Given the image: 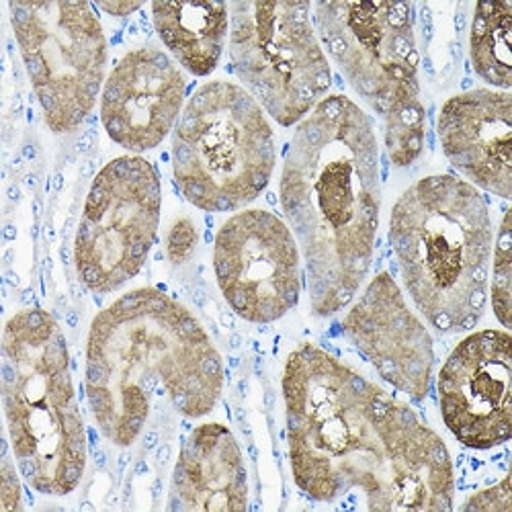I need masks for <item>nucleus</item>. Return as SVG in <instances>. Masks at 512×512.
Wrapping results in <instances>:
<instances>
[{"mask_svg": "<svg viewBox=\"0 0 512 512\" xmlns=\"http://www.w3.org/2000/svg\"><path fill=\"white\" fill-rule=\"evenodd\" d=\"M185 95V72L168 54L150 46L127 52L101 91L105 132L127 152H148L173 132Z\"/></svg>", "mask_w": 512, "mask_h": 512, "instance_id": "obj_14", "label": "nucleus"}, {"mask_svg": "<svg viewBox=\"0 0 512 512\" xmlns=\"http://www.w3.org/2000/svg\"><path fill=\"white\" fill-rule=\"evenodd\" d=\"M3 404L21 478L44 496L74 492L87 469L89 441L66 336L46 310H21L5 324Z\"/></svg>", "mask_w": 512, "mask_h": 512, "instance_id": "obj_5", "label": "nucleus"}, {"mask_svg": "<svg viewBox=\"0 0 512 512\" xmlns=\"http://www.w3.org/2000/svg\"><path fill=\"white\" fill-rule=\"evenodd\" d=\"M17 463L9 459L5 453L3 457V472H0V496H3V510H21L23 508V496H21V482L17 476Z\"/></svg>", "mask_w": 512, "mask_h": 512, "instance_id": "obj_22", "label": "nucleus"}, {"mask_svg": "<svg viewBox=\"0 0 512 512\" xmlns=\"http://www.w3.org/2000/svg\"><path fill=\"white\" fill-rule=\"evenodd\" d=\"M492 308L498 322L508 330L512 314V232L510 211L504 213L496 234L492 259Z\"/></svg>", "mask_w": 512, "mask_h": 512, "instance_id": "obj_19", "label": "nucleus"}, {"mask_svg": "<svg viewBox=\"0 0 512 512\" xmlns=\"http://www.w3.org/2000/svg\"><path fill=\"white\" fill-rule=\"evenodd\" d=\"M314 27L357 97L383 121L392 164L410 166L424 148L414 7L408 3H316Z\"/></svg>", "mask_w": 512, "mask_h": 512, "instance_id": "obj_6", "label": "nucleus"}, {"mask_svg": "<svg viewBox=\"0 0 512 512\" xmlns=\"http://www.w3.org/2000/svg\"><path fill=\"white\" fill-rule=\"evenodd\" d=\"M469 58L476 74L496 89L512 84V3H478L469 31Z\"/></svg>", "mask_w": 512, "mask_h": 512, "instance_id": "obj_18", "label": "nucleus"}, {"mask_svg": "<svg viewBox=\"0 0 512 512\" xmlns=\"http://www.w3.org/2000/svg\"><path fill=\"white\" fill-rule=\"evenodd\" d=\"M340 328L392 388L414 400L429 396L435 369L433 336L390 273L381 271L367 283Z\"/></svg>", "mask_w": 512, "mask_h": 512, "instance_id": "obj_13", "label": "nucleus"}, {"mask_svg": "<svg viewBox=\"0 0 512 512\" xmlns=\"http://www.w3.org/2000/svg\"><path fill=\"white\" fill-rule=\"evenodd\" d=\"M308 3H232L230 62L242 89L279 125L308 117L332 87V70Z\"/></svg>", "mask_w": 512, "mask_h": 512, "instance_id": "obj_8", "label": "nucleus"}, {"mask_svg": "<svg viewBox=\"0 0 512 512\" xmlns=\"http://www.w3.org/2000/svg\"><path fill=\"white\" fill-rule=\"evenodd\" d=\"M84 390L99 433L134 445L152 416L203 418L218 406L224 363L201 322L154 287L127 291L89 330Z\"/></svg>", "mask_w": 512, "mask_h": 512, "instance_id": "obj_3", "label": "nucleus"}, {"mask_svg": "<svg viewBox=\"0 0 512 512\" xmlns=\"http://www.w3.org/2000/svg\"><path fill=\"white\" fill-rule=\"evenodd\" d=\"M275 162L265 109L240 84H201L173 134V175L183 197L209 213L238 211L269 187Z\"/></svg>", "mask_w": 512, "mask_h": 512, "instance_id": "obj_7", "label": "nucleus"}, {"mask_svg": "<svg viewBox=\"0 0 512 512\" xmlns=\"http://www.w3.org/2000/svg\"><path fill=\"white\" fill-rule=\"evenodd\" d=\"M289 463L308 498L363 510H451L445 441L404 402L302 343L283 367Z\"/></svg>", "mask_w": 512, "mask_h": 512, "instance_id": "obj_1", "label": "nucleus"}, {"mask_svg": "<svg viewBox=\"0 0 512 512\" xmlns=\"http://www.w3.org/2000/svg\"><path fill=\"white\" fill-rule=\"evenodd\" d=\"M449 433L467 449L490 451L512 435V338L480 330L451 351L437 379Z\"/></svg>", "mask_w": 512, "mask_h": 512, "instance_id": "obj_12", "label": "nucleus"}, {"mask_svg": "<svg viewBox=\"0 0 512 512\" xmlns=\"http://www.w3.org/2000/svg\"><path fill=\"white\" fill-rule=\"evenodd\" d=\"M279 199L300 246L312 314L343 312L371 269L381 209L379 144L355 101L328 95L295 125Z\"/></svg>", "mask_w": 512, "mask_h": 512, "instance_id": "obj_2", "label": "nucleus"}, {"mask_svg": "<svg viewBox=\"0 0 512 512\" xmlns=\"http://www.w3.org/2000/svg\"><path fill=\"white\" fill-rule=\"evenodd\" d=\"M463 510H488V512H510V478L506 476L500 484L486 488L474 496H469V500L461 506Z\"/></svg>", "mask_w": 512, "mask_h": 512, "instance_id": "obj_21", "label": "nucleus"}, {"mask_svg": "<svg viewBox=\"0 0 512 512\" xmlns=\"http://www.w3.org/2000/svg\"><path fill=\"white\" fill-rule=\"evenodd\" d=\"M97 7L111 17H127L136 13L142 7V3H99Z\"/></svg>", "mask_w": 512, "mask_h": 512, "instance_id": "obj_23", "label": "nucleus"}, {"mask_svg": "<svg viewBox=\"0 0 512 512\" xmlns=\"http://www.w3.org/2000/svg\"><path fill=\"white\" fill-rule=\"evenodd\" d=\"M152 19L158 37L173 60L193 76L218 68L230 31V5L185 0L154 3Z\"/></svg>", "mask_w": 512, "mask_h": 512, "instance_id": "obj_17", "label": "nucleus"}, {"mask_svg": "<svg viewBox=\"0 0 512 512\" xmlns=\"http://www.w3.org/2000/svg\"><path fill=\"white\" fill-rule=\"evenodd\" d=\"M162 189L152 162L119 156L105 164L84 201L74 240L80 283L113 293L146 265L160 226Z\"/></svg>", "mask_w": 512, "mask_h": 512, "instance_id": "obj_10", "label": "nucleus"}, {"mask_svg": "<svg viewBox=\"0 0 512 512\" xmlns=\"http://www.w3.org/2000/svg\"><path fill=\"white\" fill-rule=\"evenodd\" d=\"M11 25L33 93L54 134L84 123L103 91L107 37L89 3L11 0Z\"/></svg>", "mask_w": 512, "mask_h": 512, "instance_id": "obj_9", "label": "nucleus"}, {"mask_svg": "<svg viewBox=\"0 0 512 512\" xmlns=\"http://www.w3.org/2000/svg\"><path fill=\"white\" fill-rule=\"evenodd\" d=\"M168 508L177 512L248 508L246 465L228 426L207 422L185 439L170 482Z\"/></svg>", "mask_w": 512, "mask_h": 512, "instance_id": "obj_16", "label": "nucleus"}, {"mask_svg": "<svg viewBox=\"0 0 512 512\" xmlns=\"http://www.w3.org/2000/svg\"><path fill=\"white\" fill-rule=\"evenodd\" d=\"M437 134L447 160L469 185L510 199L512 97L476 89L451 97L439 113Z\"/></svg>", "mask_w": 512, "mask_h": 512, "instance_id": "obj_15", "label": "nucleus"}, {"mask_svg": "<svg viewBox=\"0 0 512 512\" xmlns=\"http://www.w3.org/2000/svg\"><path fill=\"white\" fill-rule=\"evenodd\" d=\"M199 242V234L197 228L191 220L181 218L173 224L166 238V254L168 261L173 265H183L191 259V254L195 252Z\"/></svg>", "mask_w": 512, "mask_h": 512, "instance_id": "obj_20", "label": "nucleus"}, {"mask_svg": "<svg viewBox=\"0 0 512 512\" xmlns=\"http://www.w3.org/2000/svg\"><path fill=\"white\" fill-rule=\"evenodd\" d=\"M213 273L228 306L252 324L287 316L304 287L300 246L267 209H244L224 222L213 242Z\"/></svg>", "mask_w": 512, "mask_h": 512, "instance_id": "obj_11", "label": "nucleus"}, {"mask_svg": "<svg viewBox=\"0 0 512 512\" xmlns=\"http://www.w3.org/2000/svg\"><path fill=\"white\" fill-rule=\"evenodd\" d=\"M490 209L453 175L416 181L390 216V246L416 310L435 330L467 332L486 312L492 259Z\"/></svg>", "mask_w": 512, "mask_h": 512, "instance_id": "obj_4", "label": "nucleus"}]
</instances>
